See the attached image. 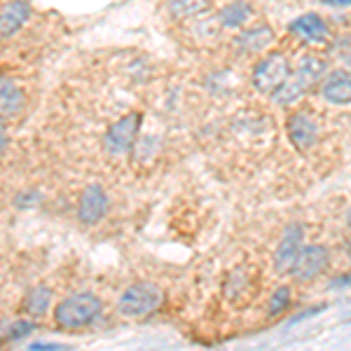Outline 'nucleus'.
I'll use <instances>...</instances> for the list:
<instances>
[{
  "mask_svg": "<svg viewBox=\"0 0 351 351\" xmlns=\"http://www.w3.org/2000/svg\"><path fill=\"white\" fill-rule=\"evenodd\" d=\"M104 311V302L94 293H73L54 307V321L64 330H82L92 326Z\"/></svg>",
  "mask_w": 351,
  "mask_h": 351,
  "instance_id": "obj_1",
  "label": "nucleus"
},
{
  "mask_svg": "<svg viewBox=\"0 0 351 351\" xmlns=\"http://www.w3.org/2000/svg\"><path fill=\"white\" fill-rule=\"evenodd\" d=\"M326 73V61H321L319 56H304L300 59L295 71H291V75L281 82V87L271 94V99L279 106H291L302 96L311 84H316Z\"/></svg>",
  "mask_w": 351,
  "mask_h": 351,
  "instance_id": "obj_2",
  "label": "nucleus"
},
{
  "mask_svg": "<svg viewBox=\"0 0 351 351\" xmlns=\"http://www.w3.org/2000/svg\"><path fill=\"white\" fill-rule=\"evenodd\" d=\"M162 304V288L150 284V281H138V284L124 288V293L117 300V314L124 316V319H145V316L155 314Z\"/></svg>",
  "mask_w": 351,
  "mask_h": 351,
  "instance_id": "obj_3",
  "label": "nucleus"
},
{
  "mask_svg": "<svg viewBox=\"0 0 351 351\" xmlns=\"http://www.w3.org/2000/svg\"><path fill=\"white\" fill-rule=\"evenodd\" d=\"M141 122L143 115L141 112H127L122 115L117 122H112L108 127V132L104 136V152L108 157H124L129 155L136 143H138V134H141Z\"/></svg>",
  "mask_w": 351,
  "mask_h": 351,
  "instance_id": "obj_4",
  "label": "nucleus"
},
{
  "mask_svg": "<svg viewBox=\"0 0 351 351\" xmlns=\"http://www.w3.org/2000/svg\"><path fill=\"white\" fill-rule=\"evenodd\" d=\"M291 75V64H288V56L281 52H271L258 61L253 68V87L260 94L271 96L276 89L281 87V82Z\"/></svg>",
  "mask_w": 351,
  "mask_h": 351,
  "instance_id": "obj_5",
  "label": "nucleus"
},
{
  "mask_svg": "<svg viewBox=\"0 0 351 351\" xmlns=\"http://www.w3.org/2000/svg\"><path fill=\"white\" fill-rule=\"evenodd\" d=\"M328 248L321 246V243H309V246H302L293 263V269L291 274L295 276V281L300 284H309V281L319 279L321 274L326 271L328 267Z\"/></svg>",
  "mask_w": 351,
  "mask_h": 351,
  "instance_id": "obj_6",
  "label": "nucleus"
},
{
  "mask_svg": "<svg viewBox=\"0 0 351 351\" xmlns=\"http://www.w3.org/2000/svg\"><path fill=\"white\" fill-rule=\"evenodd\" d=\"M110 211V197L104 190V185L89 183L82 190L80 202H77V220L82 225H99Z\"/></svg>",
  "mask_w": 351,
  "mask_h": 351,
  "instance_id": "obj_7",
  "label": "nucleus"
},
{
  "mask_svg": "<svg viewBox=\"0 0 351 351\" xmlns=\"http://www.w3.org/2000/svg\"><path fill=\"white\" fill-rule=\"evenodd\" d=\"M304 246V228L300 223H291L284 232V237L276 243L274 251V271L276 274H291L300 248Z\"/></svg>",
  "mask_w": 351,
  "mask_h": 351,
  "instance_id": "obj_8",
  "label": "nucleus"
},
{
  "mask_svg": "<svg viewBox=\"0 0 351 351\" xmlns=\"http://www.w3.org/2000/svg\"><path fill=\"white\" fill-rule=\"evenodd\" d=\"M286 132H288V141L293 143V148L300 152L311 150L316 145V141H319V124H316L314 117L304 110H298L288 117Z\"/></svg>",
  "mask_w": 351,
  "mask_h": 351,
  "instance_id": "obj_9",
  "label": "nucleus"
},
{
  "mask_svg": "<svg viewBox=\"0 0 351 351\" xmlns=\"http://www.w3.org/2000/svg\"><path fill=\"white\" fill-rule=\"evenodd\" d=\"M31 19V5L26 0H10L0 10V38H12Z\"/></svg>",
  "mask_w": 351,
  "mask_h": 351,
  "instance_id": "obj_10",
  "label": "nucleus"
},
{
  "mask_svg": "<svg viewBox=\"0 0 351 351\" xmlns=\"http://www.w3.org/2000/svg\"><path fill=\"white\" fill-rule=\"evenodd\" d=\"M26 106L21 84L10 75H0V117H16Z\"/></svg>",
  "mask_w": 351,
  "mask_h": 351,
  "instance_id": "obj_11",
  "label": "nucleus"
},
{
  "mask_svg": "<svg viewBox=\"0 0 351 351\" xmlns=\"http://www.w3.org/2000/svg\"><path fill=\"white\" fill-rule=\"evenodd\" d=\"M291 33L304 43H324L328 38V24L321 14L307 12L291 21Z\"/></svg>",
  "mask_w": 351,
  "mask_h": 351,
  "instance_id": "obj_12",
  "label": "nucleus"
},
{
  "mask_svg": "<svg viewBox=\"0 0 351 351\" xmlns=\"http://www.w3.org/2000/svg\"><path fill=\"white\" fill-rule=\"evenodd\" d=\"M321 96L330 106H349L351 101V77L347 71H332L321 84Z\"/></svg>",
  "mask_w": 351,
  "mask_h": 351,
  "instance_id": "obj_13",
  "label": "nucleus"
},
{
  "mask_svg": "<svg viewBox=\"0 0 351 351\" xmlns=\"http://www.w3.org/2000/svg\"><path fill=\"white\" fill-rule=\"evenodd\" d=\"M271 43H274V31H271V26L265 24L246 28L237 38V47L243 49V52H265Z\"/></svg>",
  "mask_w": 351,
  "mask_h": 351,
  "instance_id": "obj_14",
  "label": "nucleus"
},
{
  "mask_svg": "<svg viewBox=\"0 0 351 351\" xmlns=\"http://www.w3.org/2000/svg\"><path fill=\"white\" fill-rule=\"evenodd\" d=\"M52 302H54V295L47 286H33L24 295L21 309H24V314L31 316V319H40V316H45L52 309Z\"/></svg>",
  "mask_w": 351,
  "mask_h": 351,
  "instance_id": "obj_15",
  "label": "nucleus"
},
{
  "mask_svg": "<svg viewBox=\"0 0 351 351\" xmlns=\"http://www.w3.org/2000/svg\"><path fill=\"white\" fill-rule=\"evenodd\" d=\"M208 8H211V0H169L167 3V12L178 21L195 19V16L206 12Z\"/></svg>",
  "mask_w": 351,
  "mask_h": 351,
  "instance_id": "obj_16",
  "label": "nucleus"
},
{
  "mask_svg": "<svg viewBox=\"0 0 351 351\" xmlns=\"http://www.w3.org/2000/svg\"><path fill=\"white\" fill-rule=\"evenodd\" d=\"M248 16H251V5L243 3V0H234V3L225 5V8L220 10L218 19H220V26L223 28L234 31V28H241L243 24H246Z\"/></svg>",
  "mask_w": 351,
  "mask_h": 351,
  "instance_id": "obj_17",
  "label": "nucleus"
},
{
  "mask_svg": "<svg viewBox=\"0 0 351 351\" xmlns=\"http://www.w3.org/2000/svg\"><path fill=\"white\" fill-rule=\"evenodd\" d=\"M36 330V324L28 319H14V321H8V324H0V339L5 342H12V339H21L26 335Z\"/></svg>",
  "mask_w": 351,
  "mask_h": 351,
  "instance_id": "obj_18",
  "label": "nucleus"
},
{
  "mask_svg": "<svg viewBox=\"0 0 351 351\" xmlns=\"http://www.w3.org/2000/svg\"><path fill=\"white\" fill-rule=\"evenodd\" d=\"M288 304H291V288H288V286H279L269 295V302H267L269 316H281L288 309Z\"/></svg>",
  "mask_w": 351,
  "mask_h": 351,
  "instance_id": "obj_19",
  "label": "nucleus"
},
{
  "mask_svg": "<svg viewBox=\"0 0 351 351\" xmlns=\"http://www.w3.org/2000/svg\"><path fill=\"white\" fill-rule=\"evenodd\" d=\"M8 148V127H5V117H0V155Z\"/></svg>",
  "mask_w": 351,
  "mask_h": 351,
  "instance_id": "obj_20",
  "label": "nucleus"
},
{
  "mask_svg": "<svg viewBox=\"0 0 351 351\" xmlns=\"http://www.w3.org/2000/svg\"><path fill=\"white\" fill-rule=\"evenodd\" d=\"M28 349H66L64 344H47V342H36V344H31Z\"/></svg>",
  "mask_w": 351,
  "mask_h": 351,
  "instance_id": "obj_21",
  "label": "nucleus"
},
{
  "mask_svg": "<svg viewBox=\"0 0 351 351\" xmlns=\"http://www.w3.org/2000/svg\"><path fill=\"white\" fill-rule=\"evenodd\" d=\"M326 5H332V8H349V0H324Z\"/></svg>",
  "mask_w": 351,
  "mask_h": 351,
  "instance_id": "obj_22",
  "label": "nucleus"
}]
</instances>
